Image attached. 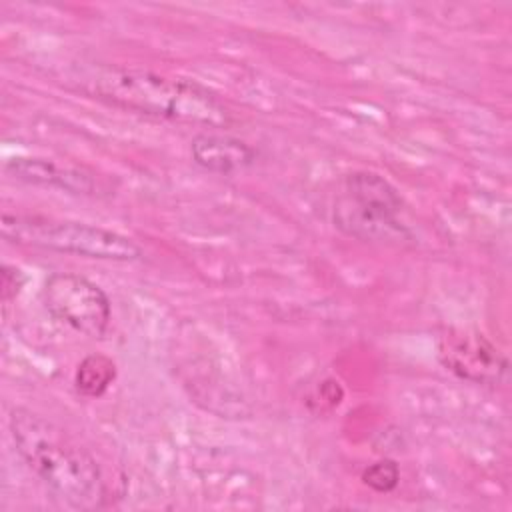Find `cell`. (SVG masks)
Segmentation results:
<instances>
[{"label": "cell", "mask_w": 512, "mask_h": 512, "mask_svg": "<svg viewBox=\"0 0 512 512\" xmlns=\"http://www.w3.org/2000/svg\"><path fill=\"white\" fill-rule=\"evenodd\" d=\"M82 92L144 116L224 128L232 122L228 108L204 86L154 74L150 70L96 64L76 74Z\"/></svg>", "instance_id": "6da1fadb"}, {"label": "cell", "mask_w": 512, "mask_h": 512, "mask_svg": "<svg viewBox=\"0 0 512 512\" xmlns=\"http://www.w3.org/2000/svg\"><path fill=\"white\" fill-rule=\"evenodd\" d=\"M10 432L26 466L60 502L74 510H96L104 504L106 486L96 460L62 428L30 410L14 408Z\"/></svg>", "instance_id": "7a4b0ae2"}, {"label": "cell", "mask_w": 512, "mask_h": 512, "mask_svg": "<svg viewBox=\"0 0 512 512\" xmlns=\"http://www.w3.org/2000/svg\"><path fill=\"white\" fill-rule=\"evenodd\" d=\"M0 230L8 242L20 246L114 262H134L142 258V248L128 236L74 220L6 212L2 214Z\"/></svg>", "instance_id": "3957f363"}, {"label": "cell", "mask_w": 512, "mask_h": 512, "mask_svg": "<svg viewBox=\"0 0 512 512\" xmlns=\"http://www.w3.org/2000/svg\"><path fill=\"white\" fill-rule=\"evenodd\" d=\"M398 190L380 174L354 172L342 180L334 200V226L350 238L366 242H400L408 236L400 214Z\"/></svg>", "instance_id": "277c9868"}, {"label": "cell", "mask_w": 512, "mask_h": 512, "mask_svg": "<svg viewBox=\"0 0 512 512\" xmlns=\"http://www.w3.org/2000/svg\"><path fill=\"white\" fill-rule=\"evenodd\" d=\"M46 310L62 324L88 336L100 338L110 326L112 306L106 292L74 272L52 274L42 290Z\"/></svg>", "instance_id": "5b68a950"}, {"label": "cell", "mask_w": 512, "mask_h": 512, "mask_svg": "<svg viewBox=\"0 0 512 512\" xmlns=\"http://www.w3.org/2000/svg\"><path fill=\"white\" fill-rule=\"evenodd\" d=\"M442 364L456 376L476 384H500L508 376V358L478 332L450 330L438 348Z\"/></svg>", "instance_id": "8992f818"}, {"label": "cell", "mask_w": 512, "mask_h": 512, "mask_svg": "<svg viewBox=\"0 0 512 512\" xmlns=\"http://www.w3.org/2000/svg\"><path fill=\"white\" fill-rule=\"evenodd\" d=\"M192 160L214 174H236L256 162V150L230 134L202 132L190 142Z\"/></svg>", "instance_id": "52a82bcc"}, {"label": "cell", "mask_w": 512, "mask_h": 512, "mask_svg": "<svg viewBox=\"0 0 512 512\" xmlns=\"http://www.w3.org/2000/svg\"><path fill=\"white\" fill-rule=\"evenodd\" d=\"M4 172L24 184L60 188L74 194H92L94 180L90 174L78 168L60 166L46 158L14 156L4 162Z\"/></svg>", "instance_id": "ba28073f"}, {"label": "cell", "mask_w": 512, "mask_h": 512, "mask_svg": "<svg viewBox=\"0 0 512 512\" xmlns=\"http://www.w3.org/2000/svg\"><path fill=\"white\" fill-rule=\"evenodd\" d=\"M114 380H116V364L112 362V358L104 354L86 356L78 364L74 374L76 390L88 398L102 396Z\"/></svg>", "instance_id": "9c48e42d"}, {"label": "cell", "mask_w": 512, "mask_h": 512, "mask_svg": "<svg viewBox=\"0 0 512 512\" xmlns=\"http://www.w3.org/2000/svg\"><path fill=\"white\" fill-rule=\"evenodd\" d=\"M362 482L374 492H392L400 482V470L394 460H378L362 472Z\"/></svg>", "instance_id": "30bf717a"}, {"label": "cell", "mask_w": 512, "mask_h": 512, "mask_svg": "<svg viewBox=\"0 0 512 512\" xmlns=\"http://www.w3.org/2000/svg\"><path fill=\"white\" fill-rule=\"evenodd\" d=\"M22 282H24V278L18 268H12V266L2 268V298H4V302H8L12 296L18 294Z\"/></svg>", "instance_id": "8fae6325"}]
</instances>
